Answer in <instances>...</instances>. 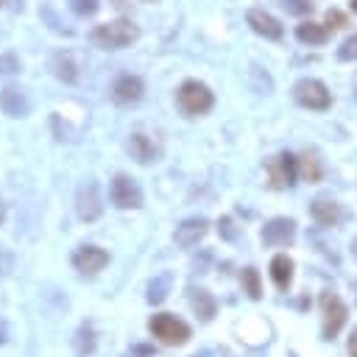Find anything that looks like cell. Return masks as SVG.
I'll return each mask as SVG.
<instances>
[{"label":"cell","mask_w":357,"mask_h":357,"mask_svg":"<svg viewBox=\"0 0 357 357\" xmlns=\"http://www.w3.org/2000/svg\"><path fill=\"white\" fill-rule=\"evenodd\" d=\"M245 22L251 25L254 33H259V36H265V39H282V33H284L282 22H279L273 14L262 11V8H248Z\"/></svg>","instance_id":"cell-15"},{"label":"cell","mask_w":357,"mask_h":357,"mask_svg":"<svg viewBox=\"0 0 357 357\" xmlns=\"http://www.w3.org/2000/svg\"><path fill=\"white\" fill-rule=\"evenodd\" d=\"M3 220H6V204L0 201V226H3Z\"/></svg>","instance_id":"cell-34"},{"label":"cell","mask_w":357,"mask_h":357,"mask_svg":"<svg viewBox=\"0 0 357 357\" xmlns=\"http://www.w3.org/2000/svg\"><path fill=\"white\" fill-rule=\"evenodd\" d=\"M11 268H14V254H11L8 248H3V245H0V282L11 273Z\"/></svg>","instance_id":"cell-28"},{"label":"cell","mask_w":357,"mask_h":357,"mask_svg":"<svg viewBox=\"0 0 357 357\" xmlns=\"http://www.w3.org/2000/svg\"><path fill=\"white\" fill-rule=\"evenodd\" d=\"M170 287H173V273H170V271L153 276V279L148 282V301H151V304H162V301L167 298Z\"/></svg>","instance_id":"cell-22"},{"label":"cell","mask_w":357,"mask_h":357,"mask_svg":"<svg viewBox=\"0 0 357 357\" xmlns=\"http://www.w3.org/2000/svg\"><path fill=\"white\" fill-rule=\"evenodd\" d=\"M351 11H354V14H357V0H351Z\"/></svg>","instance_id":"cell-36"},{"label":"cell","mask_w":357,"mask_h":357,"mask_svg":"<svg viewBox=\"0 0 357 357\" xmlns=\"http://www.w3.org/2000/svg\"><path fill=\"white\" fill-rule=\"evenodd\" d=\"M218 229H220V234H223V237H229V240L234 237V231H231V220H229V218H223V220L218 223Z\"/></svg>","instance_id":"cell-31"},{"label":"cell","mask_w":357,"mask_h":357,"mask_svg":"<svg viewBox=\"0 0 357 357\" xmlns=\"http://www.w3.org/2000/svg\"><path fill=\"white\" fill-rule=\"evenodd\" d=\"M354 293H357V282H354Z\"/></svg>","instance_id":"cell-37"},{"label":"cell","mask_w":357,"mask_h":357,"mask_svg":"<svg viewBox=\"0 0 357 357\" xmlns=\"http://www.w3.org/2000/svg\"><path fill=\"white\" fill-rule=\"evenodd\" d=\"M296 167H298V176H301L304 181H310V184H315V181L324 176L321 159H318L312 151H304V153H298V159H296Z\"/></svg>","instance_id":"cell-21"},{"label":"cell","mask_w":357,"mask_h":357,"mask_svg":"<svg viewBox=\"0 0 357 357\" xmlns=\"http://www.w3.org/2000/svg\"><path fill=\"white\" fill-rule=\"evenodd\" d=\"M75 215L84 223H92L103 215V198H100V187L95 178H84L75 187Z\"/></svg>","instance_id":"cell-5"},{"label":"cell","mask_w":357,"mask_h":357,"mask_svg":"<svg viewBox=\"0 0 357 357\" xmlns=\"http://www.w3.org/2000/svg\"><path fill=\"white\" fill-rule=\"evenodd\" d=\"M0 112L6 117H25L31 112V100H28L25 89H20L17 84H6L0 89Z\"/></svg>","instance_id":"cell-13"},{"label":"cell","mask_w":357,"mask_h":357,"mask_svg":"<svg viewBox=\"0 0 357 357\" xmlns=\"http://www.w3.org/2000/svg\"><path fill=\"white\" fill-rule=\"evenodd\" d=\"M73 343H75V351H78L81 357L92 354V351H95V329H92V324H81V326L75 329Z\"/></svg>","instance_id":"cell-24"},{"label":"cell","mask_w":357,"mask_h":357,"mask_svg":"<svg viewBox=\"0 0 357 357\" xmlns=\"http://www.w3.org/2000/svg\"><path fill=\"white\" fill-rule=\"evenodd\" d=\"M187 293H190V307H192V312H195L201 321H212V315H215V310H218V301L212 298V293H209V290H201V287H190Z\"/></svg>","instance_id":"cell-18"},{"label":"cell","mask_w":357,"mask_h":357,"mask_svg":"<svg viewBox=\"0 0 357 357\" xmlns=\"http://www.w3.org/2000/svg\"><path fill=\"white\" fill-rule=\"evenodd\" d=\"M265 170H268V184H271L273 190H284V187H290V184L296 181V176H298L296 156L287 153V151L271 156V159L265 162Z\"/></svg>","instance_id":"cell-8"},{"label":"cell","mask_w":357,"mask_h":357,"mask_svg":"<svg viewBox=\"0 0 357 357\" xmlns=\"http://www.w3.org/2000/svg\"><path fill=\"white\" fill-rule=\"evenodd\" d=\"M321 312H324V324H321L324 340L337 337V332L343 329V324H346V318H349V310H346V304L340 301V296H335L332 290H326V293L321 296Z\"/></svg>","instance_id":"cell-7"},{"label":"cell","mask_w":357,"mask_h":357,"mask_svg":"<svg viewBox=\"0 0 357 357\" xmlns=\"http://www.w3.org/2000/svg\"><path fill=\"white\" fill-rule=\"evenodd\" d=\"M271 279L279 290H287L290 282H293V259L287 254H276L271 259Z\"/></svg>","instance_id":"cell-19"},{"label":"cell","mask_w":357,"mask_h":357,"mask_svg":"<svg viewBox=\"0 0 357 357\" xmlns=\"http://www.w3.org/2000/svg\"><path fill=\"white\" fill-rule=\"evenodd\" d=\"M139 36V28L131 22V20H112V22H100L92 28L89 33V42L100 50H123L128 47L131 42H137Z\"/></svg>","instance_id":"cell-1"},{"label":"cell","mask_w":357,"mask_h":357,"mask_svg":"<svg viewBox=\"0 0 357 357\" xmlns=\"http://www.w3.org/2000/svg\"><path fill=\"white\" fill-rule=\"evenodd\" d=\"M148 3H151V0H148Z\"/></svg>","instance_id":"cell-38"},{"label":"cell","mask_w":357,"mask_h":357,"mask_svg":"<svg viewBox=\"0 0 357 357\" xmlns=\"http://www.w3.org/2000/svg\"><path fill=\"white\" fill-rule=\"evenodd\" d=\"M310 215H312L315 223H321V226H337V223L343 220V209H340V204L332 201V198H315L312 206H310Z\"/></svg>","instance_id":"cell-16"},{"label":"cell","mask_w":357,"mask_h":357,"mask_svg":"<svg viewBox=\"0 0 357 357\" xmlns=\"http://www.w3.org/2000/svg\"><path fill=\"white\" fill-rule=\"evenodd\" d=\"M109 201L117 209H139L142 206V187L128 173H114L109 184Z\"/></svg>","instance_id":"cell-4"},{"label":"cell","mask_w":357,"mask_h":357,"mask_svg":"<svg viewBox=\"0 0 357 357\" xmlns=\"http://www.w3.org/2000/svg\"><path fill=\"white\" fill-rule=\"evenodd\" d=\"M126 151H128L131 159L139 162V165H153V162H159V153H162L159 145H156L148 134H142V131H134V134L128 137Z\"/></svg>","instance_id":"cell-14"},{"label":"cell","mask_w":357,"mask_h":357,"mask_svg":"<svg viewBox=\"0 0 357 357\" xmlns=\"http://www.w3.org/2000/svg\"><path fill=\"white\" fill-rule=\"evenodd\" d=\"M240 284H243V293L248 298H262V282H259V271L257 268H243L240 271Z\"/></svg>","instance_id":"cell-23"},{"label":"cell","mask_w":357,"mask_h":357,"mask_svg":"<svg viewBox=\"0 0 357 357\" xmlns=\"http://www.w3.org/2000/svg\"><path fill=\"white\" fill-rule=\"evenodd\" d=\"M6 340H8V326H6V321L0 318V346H3Z\"/></svg>","instance_id":"cell-32"},{"label":"cell","mask_w":357,"mask_h":357,"mask_svg":"<svg viewBox=\"0 0 357 357\" xmlns=\"http://www.w3.org/2000/svg\"><path fill=\"white\" fill-rule=\"evenodd\" d=\"M17 70H20V61H17V56H11V53L0 56V73H17Z\"/></svg>","instance_id":"cell-30"},{"label":"cell","mask_w":357,"mask_h":357,"mask_svg":"<svg viewBox=\"0 0 357 357\" xmlns=\"http://www.w3.org/2000/svg\"><path fill=\"white\" fill-rule=\"evenodd\" d=\"M206 231H209V220H206V218H187V220H181V223L176 226L173 240H176V245H181V248H195V245L206 237Z\"/></svg>","instance_id":"cell-12"},{"label":"cell","mask_w":357,"mask_h":357,"mask_svg":"<svg viewBox=\"0 0 357 357\" xmlns=\"http://www.w3.org/2000/svg\"><path fill=\"white\" fill-rule=\"evenodd\" d=\"M296 39L304 42V45H324V42L329 39V28L321 25V22L307 20V22H301V25H296Z\"/></svg>","instance_id":"cell-20"},{"label":"cell","mask_w":357,"mask_h":357,"mask_svg":"<svg viewBox=\"0 0 357 357\" xmlns=\"http://www.w3.org/2000/svg\"><path fill=\"white\" fill-rule=\"evenodd\" d=\"M148 329H151V335H153L159 343H165V346H184V343L192 337L190 324L181 321V318H176L173 312H156V315H151Z\"/></svg>","instance_id":"cell-3"},{"label":"cell","mask_w":357,"mask_h":357,"mask_svg":"<svg viewBox=\"0 0 357 357\" xmlns=\"http://www.w3.org/2000/svg\"><path fill=\"white\" fill-rule=\"evenodd\" d=\"M50 70H53V75H56L59 81H64V84H75V81H78V61H75V56H73L70 50H59V53L50 59Z\"/></svg>","instance_id":"cell-17"},{"label":"cell","mask_w":357,"mask_h":357,"mask_svg":"<svg viewBox=\"0 0 357 357\" xmlns=\"http://www.w3.org/2000/svg\"><path fill=\"white\" fill-rule=\"evenodd\" d=\"M293 98H296L298 106L312 109V112H324V109L332 106V95H329V89L318 78H301V81H296Z\"/></svg>","instance_id":"cell-6"},{"label":"cell","mask_w":357,"mask_h":357,"mask_svg":"<svg viewBox=\"0 0 357 357\" xmlns=\"http://www.w3.org/2000/svg\"><path fill=\"white\" fill-rule=\"evenodd\" d=\"M349 349L357 351V329H354V335H351V340H349Z\"/></svg>","instance_id":"cell-33"},{"label":"cell","mask_w":357,"mask_h":357,"mask_svg":"<svg viewBox=\"0 0 357 357\" xmlns=\"http://www.w3.org/2000/svg\"><path fill=\"white\" fill-rule=\"evenodd\" d=\"M296 240V220L293 218H271L262 226V243L265 245H290Z\"/></svg>","instance_id":"cell-11"},{"label":"cell","mask_w":357,"mask_h":357,"mask_svg":"<svg viewBox=\"0 0 357 357\" xmlns=\"http://www.w3.org/2000/svg\"><path fill=\"white\" fill-rule=\"evenodd\" d=\"M282 6L287 14H298V17L312 11V0H282Z\"/></svg>","instance_id":"cell-27"},{"label":"cell","mask_w":357,"mask_h":357,"mask_svg":"<svg viewBox=\"0 0 357 357\" xmlns=\"http://www.w3.org/2000/svg\"><path fill=\"white\" fill-rule=\"evenodd\" d=\"M112 100L120 103V106H131L137 103L142 95H145V81L139 75H131V73H123L112 81Z\"/></svg>","instance_id":"cell-10"},{"label":"cell","mask_w":357,"mask_h":357,"mask_svg":"<svg viewBox=\"0 0 357 357\" xmlns=\"http://www.w3.org/2000/svg\"><path fill=\"white\" fill-rule=\"evenodd\" d=\"M176 103H178V109H181L184 117H201V114H206L215 106V95H212V89L206 84L190 78V81H184L178 86Z\"/></svg>","instance_id":"cell-2"},{"label":"cell","mask_w":357,"mask_h":357,"mask_svg":"<svg viewBox=\"0 0 357 357\" xmlns=\"http://www.w3.org/2000/svg\"><path fill=\"white\" fill-rule=\"evenodd\" d=\"M337 59H340V61H357V33L349 36V39L337 47Z\"/></svg>","instance_id":"cell-26"},{"label":"cell","mask_w":357,"mask_h":357,"mask_svg":"<svg viewBox=\"0 0 357 357\" xmlns=\"http://www.w3.org/2000/svg\"><path fill=\"white\" fill-rule=\"evenodd\" d=\"M67 6H70V11L75 14V17H92V14H98V0H67Z\"/></svg>","instance_id":"cell-25"},{"label":"cell","mask_w":357,"mask_h":357,"mask_svg":"<svg viewBox=\"0 0 357 357\" xmlns=\"http://www.w3.org/2000/svg\"><path fill=\"white\" fill-rule=\"evenodd\" d=\"M343 25H346V17L337 8H329L326 11V28H343Z\"/></svg>","instance_id":"cell-29"},{"label":"cell","mask_w":357,"mask_h":357,"mask_svg":"<svg viewBox=\"0 0 357 357\" xmlns=\"http://www.w3.org/2000/svg\"><path fill=\"white\" fill-rule=\"evenodd\" d=\"M351 254H354V259H357V240L351 243Z\"/></svg>","instance_id":"cell-35"},{"label":"cell","mask_w":357,"mask_h":357,"mask_svg":"<svg viewBox=\"0 0 357 357\" xmlns=\"http://www.w3.org/2000/svg\"><path fill=\"white\" fill-rule=\"evenodd\" d=\"M109 265V251L100 245H78L73 251V268L81 276H95Z\"/></svg>","instance_id":"cell-9"}]
</instances>
